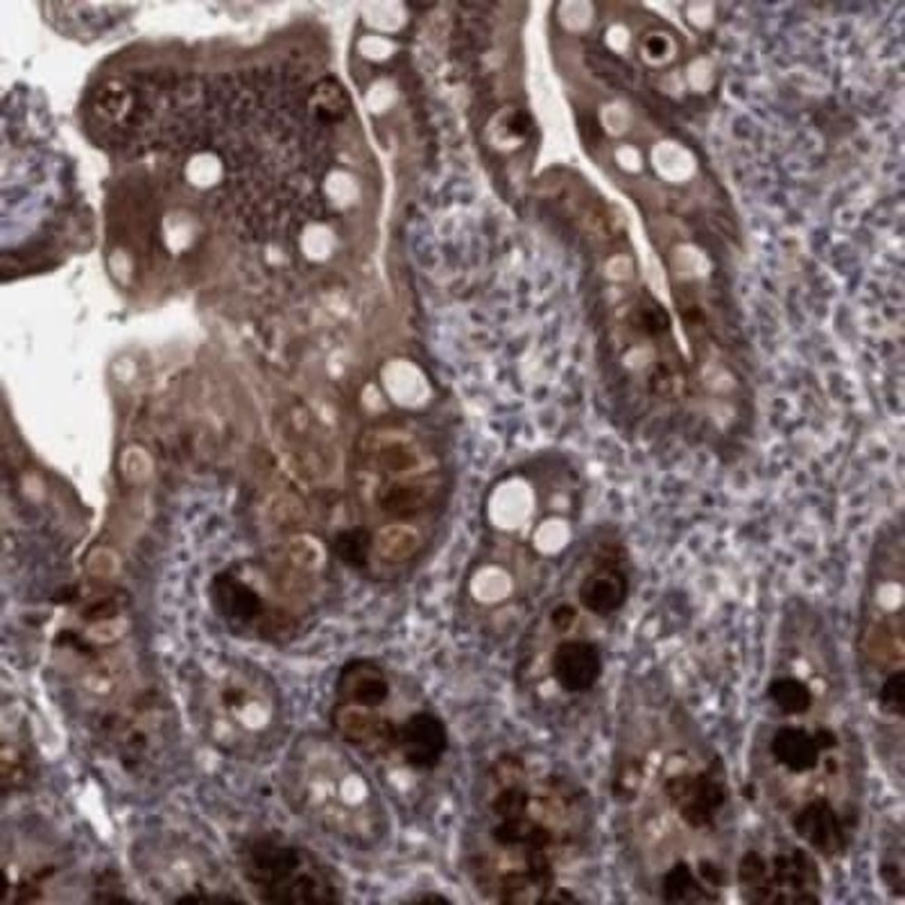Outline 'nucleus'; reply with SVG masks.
Here are the masks:
<instances>
[{
    "label": "nucleus",
    "instance_id": "nucleus-1",
    "mask_svg": "<svg viewBox=\"0 0 905 905\" xmlns=\"http://www.w3.org/2000/svg\"><path fill=\"white\" fill-rule=\"evenodd\" d=\"M289 807L339 843L375 850L387 835L379 793L354 758L327 735L310 732L291 747L282 769Z\"/></svg>",
    "mask_w": 905,
    "mask_h": 905
},
{
    "label": "nucleus",
    "instance_id": "nucleus-2",
    "mask_svg": "<svg viewBox=\"0 0 905 905\" xmlns=\"http://www.w3.org/2000/svg\"><path fill=\"white\" fill-rule=\"evenodd\" d=\"M191 714L203 739L243 761L263 760L284 742V703L272 678L255 664L221 659L192 687Z\"/></svg>",
    "mask_w": 905,
    "mask_h": 905
},
{
    "label": "nucleus",
    "instance_id": "nucleus-3",
    "mask_svg": "<svg viewBox=\"0 0 905 905\" xmlns=\"http://www.w3.org/2000/svg\"><path fill=\"white\" fill-rule=\"evenodd\" d=\"M238 862L261 903L333 905L346 897V882L336 868L280 835L249 837L239 847Z\"/></svg>",
    "mask_w": 905,
    "mask_h": 905
},
{
    "label": "nucleus",
    "instance_id": "nucleus-4",
    "mask_svg": "<svg viewBox=\"0 0 905 905\" xmlns=\"http://www.w3.org/2000/svg\"><path fill=\"white\" fill-rule=\"evenodd\" d=\"M672 808L694 830L715 829L716 818L726 804V784L719 766L697 773H682L664 782Z\"/></svg>",
    "mask_w": 905,
    "mask_h": 905
},
{
    "label": "nucleus",
    "instance_id": "nucleus-5",
    "mask_svg": "<svg viewBox=\"0 0 905 905\" xmlns=\"http://www.w3.org/2000/svg\"><path fill=\"white\" fill-rule=\"evenodd\" d=\"M449 730L431 709L411 710L402 720L394 760L415 772H433L449 751Z\"/></svg>",
    "mask_w": 905,
    "mask_h": 905
},
{
    "label": "nucleus",
    "instance_id": "nucleus-6",
    "mask_svg": "<svg viewBox=\"0 0 905 905\" xmlns=\"http://www.w3.org/2000/svg\"><path fill=\"white\" fill-rule=\"evenodd\" d=\"M630 596V577L621 567L620 549L600 554L595 566L578 585L580 605L605 619L625 608Z\"/></svg>",
    "mask_w": 905,
    "mask_h": 905
},
{
    "label": "nucleus",
    "instance_id": "nucleus-7",
    "mask_svg": "<svg viewBox=\"0 0 905 905\" xmlns=\"http://www.w3.org/2000/svg\"><path fill=\"white\" fill-rule=\"evenodd\" d=\"M551 671L562 692L584 694L598 684L604 674L599 647L588 640H564L552 653Z\"/></svg>",
    "mask_w": 905,
    "mask_h": 905
},
{
    "label": "nucleus",
    "instance_id": "nucleus-8",
    "mask_svg": "<svg viewBox=\"0 0 905 905\" xmlns=\"http://www.w3.org/2000/svg\"><path fill=\"white\" fill-rule=\"evenodd\" d=\"M795 834L825 857L843 854L847 839L834 805L828 798H815L794 816Z\"/></svg>",
    "mask_w": 905,
    "mask_h": 905
},
{
    "label": "nucleus",
    "instance_id": "nucleus-9",
    "mask_svg": "<svg viewBox=\"0 0 905 905\" xmlns=\"http://www.w3.org/2000/svg\"><path fill=\"white\" fill-rule=\"evenodd\" d=\"M769 885L773 891L779 889H790L794 892L795 904L818 905L820 900L816 894L807 891L809 885H818L819 871L815 861L807 852L795 849L792 856H777L773 858V872L768 875Z\"/></svg>",
    "mask_w": 905,
    "mask_h": 905
},
{
    "label": "nucleus",
    "instance_id": "nucleus-10",
    "mask_svg": "<svg viewBox=\"0 0 905 905\" xmlns=\"http://www.w3.org/2000/svg\"><path fill=\"white\" fill-rule=\"evenodd\" d=\"M773 757L790 772L802 774L815 771L819 763L820 750L802 727H782L771 742Z\"/></svg>",
    "mask_w": 905,
    "mask_h": 905
},
{
    "label": "nucleus",
    "instance_id": "nucleus-11",
    "mask_svg": "<svg viewBox=\"0 0 905 905\" xmlns=\"http://www.w3.org/2000/svg\"><path fill=\"white\" fill-rule=\"evenodd\" d=\"M662 898L666 904H708L716 896L700 885L687 862H678L663 876Z\"/></svg>",
    "mask_w": 905,
    "mask_h": 905
},
{
    "label": "nucleus",
    "instance_id": "nucleus-12",
    "mask_svg": "<svg viewBox=\"0 0 905 905\" xmlns=\"http://www.w3.org/2000/svg\"><path fill=\"white\" fill-rule=\"evenodd\" d=\"M766 695L779 710L787 716L807 714L814 704V695L808 684L797 677L772 680L768 685Z\"/></svg>",
    "mask_w": 905,
    "mask_h": 905
},
{
    "label": "nucleus",
    "instance_id": "nucleus-13",
    "mask_svg": "<svg viewBox=\"0 0 905 905\" xmlns=\"http://www.w3.org/2000/svg\"><path fill=\"white\" fill-rule=\"evenodd\" d=\"M739 878L748 902L772 904L773 893L768 882V865L761 854L751 851L741 858Z\"/></svg>",
    "mask_w": 905,
    "mask_h": 905
},
{
    "label": "nucleus",
    "instance_id": "nucleus-14",
    "mask_svg": "<svg viewBox=\"0 0 905 905\" xmlns=\"http://www.w3.org/2000/svg\"><path fill=\"white\" fill-rule=\"evenodd\" d=\"M373 548V536L365 528H350L338 533L333 541V552L347 567L364 570L368 567V559Z\"/></svg>",
    "mask_w": 905,
    "mask_h": 905
},
{
    "label": "nucleus",
    "instance_id": "nucleus-15",
    "mask_svg": "<svg viewBox=\"0 0 905 905\" xmlns=\"http://www.w3.org/2000/svg\"><path fill=\"white\" fill-rule=\"evenodd\" d=\"M31 766H33V760H31L29 747L23 744V737H9L8 741L3 739V788L19 787L27 782Z\"/></svg>",
    "mask_w": 905,
    "mask_h": 905
},
{
    "label": "nucleus",
    "instance_id": "nucleus-16",
    "mask_svg": "<svg viewBox=\"0 0 905 905\" xmlns=\"http://www.w3.org/2000/svg\"><path fill=\"white\" fill-rule=\"evenodd\" d=\"M879 705L889 715H905V672L896 671L887 676L879 689Z\"/></svg>",
    "mask_w": 905,
    "mask_h": 905
},
{
    "label": "nucleus",
    "instance_id": "nucleus-17",
    "mask_svg": "<svg viewBox=\"0 0 905 905\" xmlns=\"http://www.w3.org/2000/svg\"><path fill=\"white\" fill-rule=\"evenodd\" d=\"M577 619V610L570 605H560L552 611L551 621L558 631H567L574 620Z\"/></svg>",
    "mask_w": 905,
    "mask_h": 905
},
{
    "label": "nucleus",
    "instance_id": "nucleus-18",
    "mask_svg": "<svg viewBox=\"0 0 905 905\" xmlns=\"http://www.w3.org/2000/svg\"><path fill=\"white\" fill-rule=\"evenodd\" d=\"M407 904H422V905H448L452 904L446 896L437 892H422L416 894L415 897L408 900Z\"/></svg>",
    "mask_w": 905,
    "mask_h": 905
},
{
    "label": "nucleus",
    "instance_id": "nucleus-19",
    "mask_svg": "<svg viewBox=\"0 0 905 905\" xmlns=\"http://www.w3.org/2000/svg\"><path fill=\"white\" fill-rule=\"evenodd\" d=\"M700 875L706 879L714 886H721L725 883V873L724 871L719 870L715 865L710 864V862L706 861L699 865Z\"/></svg>",
    "mask_w": 905,
    "mask_h": 905
},
{
    "label": "nucleus",
    "instance_id": "nucleus-20",
    "mask_svg": "<svg viewBox=\"0 0 905 905\" xmlns=\"http://www.w3.org/2000/svg\"><path fill=\"white\" fill-rule=\"evenodd\" d=\"M814 740L820 751L834 750V748L839 744V740H837L835 732L825 729L816 731Z\"/></svg>",
    "mask_w": 905,
    "mask_h": 905
},
{
    "label": "nucleus",
    "instance_id": "nucleus-21",
    "mask_svg": "<svg viewBox=\"0 0 905 905\" xmlns=\"http://www.w3.org/2000/svg\"><path fill=\"white\" fill-rule=\"evenodd\" d=\"M882 878L885 879L889 886H891L892 889H896L897 894H898V889H900V891L903 892V887H904V886H902V885H904V883L902 882L903 876L900 875L898 870H897L896 867H891V865L883 867L882 868Z\"/></svg>",
    "mask_w": 905,
    "mask_h": 905
}]
</instances>
